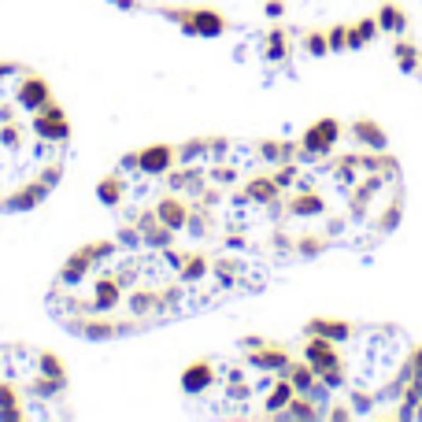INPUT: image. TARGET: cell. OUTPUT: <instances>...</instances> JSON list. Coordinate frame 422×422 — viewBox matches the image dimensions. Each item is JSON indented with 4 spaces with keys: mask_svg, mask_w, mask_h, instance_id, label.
I'll list each match as a JSON object with an SVG mask.
<instances>
[{
    "mask_svg": "<svg viewBox=\"0 0 422 422\" xmlns=\"http://www.w3.org/2000/svg\"><path fill=\"white\" fill-rule=\"evenodd\" d=\"M67 159V122L45 82L23 67H0V211L48 197Z\"/></svg>",
    "mask_w": 422,
    "mask_h": 422,
    "instance_id": "1",
    "label": "cell"
},
{
    "mask_svg": "<svg viewBox=\"0 0 422 422\" xmlns=\"http://www.w3.org/2000/svg\"><path fill=\"white\" fill-rule=\"evenodd\" d=\"M341 137H345V122H337L330 115L319 119L315 126L304 130V137H300V159H326L337 149Z\"/></svg>",
    "mask_w": 422,
    "mask_h": 422,
    "instance_id": "2",
    "label": "cell"
},
{
    "mask_svg": "<svg viewBox=\"0 0 422 422\" xmlns=\"http://www.w3.org/2000/svg\"><path fill=\"white\" fill-rule=\"evenodd\" d=\"M345 134L360 144V149H367V152H385V149H389L385 126L375 122V119H352V122L345 126Z\"/></svg>",
    "mask_w": 422,
    "mask_h": 422,
    "instance_id": "3",
    "label": "cell"
},
{
    "mask_svg": "<svg viewBox=\"0 0 422 422\" xmlns=\"http://www.w3.org/2000/svg\"><path fill=\"white\" fill-rule=\"evenodd\" d=\"M307 333H319L326 341H337V345H348V341L360 333L355 322H341V319H312L307 322Z\"/></svg>",
    "mask_w": 422,
    "mask_h": 422,
    "instance_id": "4",
    "label": "cell"
},
{
    "mask_svg": "<svg viewBox=\"0 0 422 422\" xmlns=\"http://www.w3.org/2000/svg\"><path fill=\"white\" fill-rule=\"evenodd\" d=\"M393 59H397V67L404 74H422V48L408 38H393Z\"/></svg>",
    "mask_w": 422,
    "mask_h": 422,
    "instance_id": "5",
    "label": "cell"
},
{
    "mask_svg": "<svg viewBox=\"0 0 422 422\" xmlns=\"http://www.w3.org/2000/svg\"><path fill=\"white\" fill-rule=\"evenodd\" d=\"M378 26H382V34H393V38H400V34H408V11H404L397 0H382V8H378Z\"/></svg>",
    "mask_w": 422,
    "mask_h": 422,
    "instance_id": "6",
    "label": "cell"
},
{
    "mask_svg": "<svg viewBox=\"0 0 422 422\" xmlns=\"http://www.w3.org/2000/svg\"><path fill=\"white\" fill-rule=\"evenodd\" d=\"M400 219H404V197H400V186H397V193H389V200H385L382 215H378V234L382 237L393 234L397 226H400Z\"/></svg>",
    "mask_w": 422,
    "mask_h": 422,
    "instance_id": "7",
    "label": "cell"
},
{
    "mask_svg": "<svg viewBox=\"0 0 422 422\" xmlns=\"http://www.w3.org/2000/svg\"><path fill=\"white\" fill-rule=\"evenodd\" d=\"M348 404H352V415L360 418V415H370L375 411V404H378V393H367V389H352L348 393Z\"/></svg>",
    "mask_w": 422,
    "mask_h": 422,
    "instance_id": "8",
    "label": "cell"
},
{
    "mask_svg": "<svg viewBox=\"0 0 422 422\" xmlns=\"http://www.w3.org/2000/svg\"><path fill=\"white\" fill-rule=\"evenodd\" d=\"M267 56H270V59H285V56H289V38H285V30H270V38H267Z\"/></svg>",
    "mask_w": 422,
    "mask_h": 422,
    "instance_id": "9",
    "label": "cell"
},
{
    "mask_svg": "<svg viewBox=\"0 0 422 422\" xmlns=\"http://www.w3.org/2000/svg\"><path fill=\"white\" fill-rule=\"evenodd\" d=\"M304 48L312 56H326L330 52V41H326V30H312V34L304 38Z\"/></svg>",
    "mask_w": 422,
    "mask_h": 422,
    "instance_id": "10",
    "label": "cell"
},
{
    "mask_svg": "<svg viewBox=\"0 0 422 422\" xmlns=\"http://www.w3.org/2000/svg\"><path fill=\"white\" fill-rule=\"evenodd\" d=\"M326 41H330V52H348V26H330Z\"/></svg>",
    "mask_w": 422,
    "mask_h": 422,
    "instance_id": "11",
    "label": "cell"
},
{
    "mask_svg": "<svg viewBox=\"0 0 422 422\" xmlns=\"http://www.w3.org/2000/svg\"><path fill=\"white\" fill-rule=\"evenodd\" d=\"M355 30H360V34H363L367 41H375V38L382 34V26H378V15H367V19H360V23H355Z\"/></svg>",
    "mask_w": 422,
    "mask_h": 422,
    "instance_id": "12",
    "label": "cell"
},
{
    "mask_svg": "<svg viewBox=\"0 0 422 422\" xmlns=\"http://www.w3.org/2000/svg\"><path fill=\"white\" fill-rule=\"evenodd\" d=\"M367 45V38L360 34V30H355V26H348V52H360V48Z\"/></svg>",
    "mask_w": 422,
    "mask_h": 422,
    "instance_id": "13",
    "label": "cell"
},
{
    "mask_svg": "<svg viewBox=\"0 0 422 422\" xmlns=\"http://www.w3.org/2000/svg\"><path fill=\"white\" fill-rule=\"evenodd\" d=\"M263 11L270 15V19H282V15H285V0H267Z\"/></svg>",
    "mask_w": 422,
    "mask_h": 422,
    "instance_id": "14",
    "label": "cell"
},
{
    "mask_svg": "<svg viewBox=\"0 0 422 422\" xmlns=\"http://www.w3.org/2000/svg\"><path fill=\"white\" fill-rule=\"evenodd\" d=\"M408 363L415 367V375H422V345H415V348L408 352Z\"/></svg>",
    "mask_w": 422,
    "mask_h": 422,
    "instance_id": "15",
    "label": "cell"
}]
</instances>
